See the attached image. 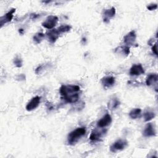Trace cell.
<instances>
[{
    "label": "cell",
    "instance_id": "cell-1",
    "mask_svg": "<svg viewBox=\"0 0 158 158\" xmlns=\"http://www.w3.org/2000/svg\"><path fill=\"white\" fill-rule=\"evenodd\" d=\"M86 133V129L85 127L77 128L75 130L71 131L67 136V141L69 144L73 145L75 144L78 141L85 135Z\"/></svg>",
    "mask_w": 158,
    "mask_h": 158
},
{
    "label": "cell",
    "instance_id": "cell-2",
    "mask_svg": "<svg viewBox=\"0 0 158 158\" xmlns=\"http://www.w3.org/2000/svg\"><path fill=\"white\" fill-rule=\"evenodd\" d=\"M78 85H62L60 88V94L62 97L77 93L80 91Z\"/></svg>",
    "mask_w": 158,
    "mask_h": 158
},
{
    "label": "cell",
    "instance_id": "cell-3",
    "mask_svg": "<svg viewBox=\"0 0 158 158\" xmlns=\"http://www.w3.org/2000/svg\"><path fill=\"white\" fill-rule=\"evenodd\" d=\"M128 146V143L125 139H118L115 141L110 147V150L112 152H117L124 149Z\"/></svg>",
    "mask_w": 158,
    "mask_h": 158
},
{
    "label": "cell",
    "instance_id": "cell-4",
    "mask_svg": "<svg viewBox=\"0 0 158 158\" xmlns=\"http://www.w3.org/2000/svg\"><path fill=\"white\" fill-rule=\"evenodd\" d=\"M58 18L55 15H49L42 23V26L48 29H52L57 23Z\"/></svg>",
    "mask_w": 158,
    "mask_h": 158
},
{
    "label": "cell",
    "instance_id": "cell-5",
    "mask_svg": "<svg viewBox=\"0 0 158 158\" xmlns=\"http://www.w3.org/2000/svg\"><path fill=\"white\" fill-rule=\"evenodd\" d=\"M136 38V35L135 33V31L132 30L124 36L123 41L125 44L129 47L130 46H133L135 44Z\"/></svg>",
    "mask_w": 158,
    "mask_h": 158
},
{
    "label": "cell",
    "instance_id": "cell-6",
    "mask_svg": "<svg viewBox=\"0 0 158 158\" xmlns=\"http://www.w3.org/2000/svg\"><path fill=\"white\" fill-rule=\"evenodd\" d=\"M156 135V129L154 127V125L152 123H148L143 131V135L145 137H150V136H154Z\"/></svg>",
    "mask_w": 158,
    "mask_h": 158
},
{
    "label": "cell",
    "instance_id": "cell-7",
    "mask_svg": "<svg viewBox=\"0 0 158 158\" xmlns=\"http://www.w3.org/2000/svg\"><path fill=\"white\" fill-rule=\"evenodd\" d=\"M100 129L101 130L95 129L91 132V133L89 136L90 140H91V141L99 140L107 131L106 129H102L101 130V128Z\"/></svg>",
    "mask_w": 158,
    "mask_h": 158
},
{
    "label": "cell",
    "instance_id": "cell-8",
    "mask_svg": "<svg viewBox=\"0 0 158 158\" xmlns=\"http://www.w3.org/2000/svg\"><path fill=\"white\" fill-rule=\"evenodd\" d=\"M111 122H112V117L109 114H107L98 122L97 125L99 128H102L109 125Z\"/></svg>",
    "mask_w": 158,
    "mask_h": 158
},
{
    "label": "cell",
    "instance_id": "cell-9",
    "mask_svg": "<svg viewBox=\"0 0 158 158\" xmlns=\"http://www.w3.org/2000/svg\"><path fill=\"white\" fill-rule=\"evenodd\" d=\"M144 73V70L141 64H135L130 70V74L131 76H138Z\"/></svg>",
    "mask_w": 158,
    "mask_h": 158
},
{
    "label": "cell",
    "instance_id": "cell-10",
    "mask_svg": "<svg viewBox=\"0 0 158 158\" xmlns=\"http://www.w3.org/2000/svg\"><path fill=\"white\" fill-rule=\"evenodd\" d=\"M40 97L35 96L33 98L26 106V109L28 111H31L36 109L40 104Z\"/></svg>",
    "mask_w": 158,
    "mask_h": 158
},
{
    "label": "cell",
    "instance_id": "cell-11",
    "mask_svg": "<svg viewBox=\"0 0 158 158\" xmlns=\"http://www.w3.org/2000/svg\"><path fill=\"white\" fill-rule=\"evenodd\" d=\"M115 14V9L112 7L110 9H106L103 12V21L106 23H108L111 18H112Z\"/></svg>",
    "mask_w": 158,
    "mask_h": 158
},
{
    "label": "cell",
    "instance_id": "cell-12",
    "mask_svg": "<svg viewBox=\"0 0 158 158\" xmlns=\"http://www.w3.org/2000/svg\"><path fill=\"white\" fill-rule=\"evenodd\" d=\"M15 11V9H12L10 11H9L7 13H6L4 16H2L0 18V23L1 26L2 27L3 25H4L6 23H8L11 21V20L13 18V14Z\"/></svg>",
    "mask_w": 158,
    "mask_h": 158
},
{
    "label": "cell",
    "instance_id": "cell-13",
    "mask_svg": "<svg viewBox=\"0 0 158 158\" xmlns=\"http://www.w3.org/2000/svg\"><path fill=\"white\" fill-rule=\"evenodd\" d=\"M60 34H61V33H60L59 30L57 28H56V29L54 28V29L51 30L49 31H48L47 33V36H48L49 41L51 43H54L57 40V39L59 38Z\"/></svg>",
    "mask_w": 158,
    "mask_h": 158
},
{
    "label": "cell",
    "instance_id": "cell-14",
    "mask_svg": "<svg viewBox=\"0 0 158 158\" xmlns=\"http://www.w3.org/2000/svg\"><path fill=\"white\" fill-rule=\"evenodd\" d=\"M101 83L104 88H110L115 83V78L111 76L104 77L101 80Z\"/></svg>",
    "mask_w": 158,
    "mask_h": 158
},
{
    "label": "cell",
    "instance_id": "cell-15",
    "mask_svg": "<svg viewBox=\"0 0 158 158\" xmlns=\"http://www.w3.org/2000/svg\"><path fill=\"white\" fill-rule=\"evenodd\" d=\"M115 52L122 56H127L130 54V48L127 46H119L115 49Z\"/></svg>",
    "mask_w": 158,
    "mask_h": 158
},
{
    "label": "cell",
    "instance_id": "cell-16",
    "mask_svg": "<svg viewBox=\"0 0 158 158\" xmlns=\"http://www.w3.org/2000/svg\"><path fill=\"white\" fill-rule=\"evenodd\" d=\"M146 83L148 86L156 85L157 83V75L156 73L149 74L146 80Z\"/></svg>",
    "mask_w": 158,
    "mask_h": 158
},
{
    "label": "cell",
    "instance_id": "cell-17",
    "mask_svg": "<svg viewBox=\"0 0 158 158\" xmlns=\"http://www.w3.org/2000/svg\"><path fill=\"white\" fill-rule=\"evenodd\" d=\"M120 105V101L119 100L116 98H112L109 100V101L108 102V108L110 110H115Z\"/></svg>",
    "mask_w": 158,
    "mask_h": 158
},
{
    "label": "cell",
    "instance_id": "cell-18",
    "mask_svg": "<svg viewBox=\"0 0 158 158\" xmlns=\"http://www.w3.org/2000/svg\"><path fill=\"white\" fill-rule=\"evenodd\" d=\"M79 98V94L75 93L72 95H69V96H64L62 97V99L67 102H69V103H75L76 102Z\"/></svg>",
    "mask_w": 158,
    "mask_h": 158
},
{
    "label": "cell",
    "instance_id": "cell-19",
    "mask_svg": "<svg viewBox=\"0 0 158 158\" xmlns=\"http://www.w3.org/2000/svg\"><path fill=\"white\" fill-rule=\"evenodd\" d=\"M129 116L132 119H136V118H139L141 116V110L139 108L133 109L130 112Z\"/></svg>",
    "mask_w": 158,
    "mask_h": 158
},
{
    "label": "cell",
    "instance_id": "cell-20",
    "mask_svg": "<svg viewBox=\"0 0 158 158\" xmlns=\"http://www.w3.org/2000/svg\"><path fill=\"white\" fill-rule=\"evenodd\" d=\"M156 114L154 112L151 110H146L143 114V117L145 122H148L154 118Z\"/></svg>",
    "mask_w": 158,
    "mask_h": 158
},
{
    "label": "cell",
    "instance_id": "cell-21",
    "mask_svg": "<svg viewBox=\"0 0 158 158\" xmlns=\"http://www.w3.org/2000/svg\"><path fill=\"white\" fill-rule=\"evenodd\" d=\"M44 37V35L43 33H37L33 36V40L36 43H40Z\"/></svg>",
    "mask_w": 158,
    "mask_h": 158
},
{
    "label": "cell",
    "instance_id": "cell-22",
    "mask_svg": "<svg viewBox=\"0 0 158 158\" xmlns=\"http://www.w3.org/2000/svg\"><path fill=\"white\" fill-rule=\"evenodd\" d=\"M57 29L59 30L60 33H65L70 31V30L71 29V27L67 25H63L58 27Z\"/></svg>",
    "mask_w": 158,
    "mask_h": 158
},
{
    "label": "cell",
    "instance_id": "cell-23",
    "mask_svg": "<svg viewBox=\"0 0 158 158\" xmlns=\"http://www.w3.org/2000/svg\"><path fill=\"white\" fill-rule=\"evenodd\" d=\"M14 64L15 65V66L17 67H22V59H21L20 57H15V58L14 59Z\"/></svg>",
    "mask_w": 158,
    "mask_h": 158
},
{
    "label": "cell",
    "instance_id": "cell-24",
    "mask_svg": "<svg viewBox=\"0 0 158 158\" xmlns=\"http://www.w3.org/2000/svg\"><path fill=\"white\" fill-rule=\"evenodd\" d=\"M148 9H149V10H155L157 8V4H152L151 5H149L148 6H147Z\"/></svg>",
    "mask_w": 158,
    "mask_h": 158
},
{
    "label": "cell",
    "instance_id": "cell-25",
    "mask_svg": "<svg viewBox=\"0 0 158 158\" xmlns=\"http://www.w3.org/2000/svg\"><path fill=\"white\" fill-rule=\"evenodd\" d=\"M157 43H155V44L153 45V46L152 47V52H153L156 56H157Z\"/></svg>",
    "mask_w": 158,
    "mask_h": 158
},
{
    "label": "cell",
    "instance_id": "cell-26",
    "mask_svg": "<svg viewBox=\"0 0 158 158\" xmlns=\"http://www.w3.org/2000/svg\"><path fill=\"white\" fill-rule=\"evenodd\" d=\"M19 32H20V33H22V32H23V29H19Z\"/></svg>",
    "mask_w": 158,
    "mask_h": 158
}]
</instances>
